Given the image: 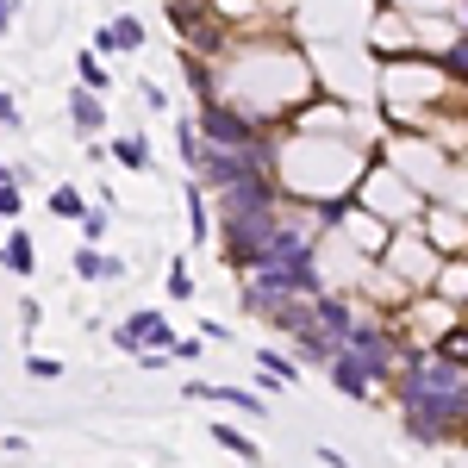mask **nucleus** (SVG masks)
<instances>
[{
	"label": "nucleus",
	"mask_w": 468,
	"mask_h": 468,
	"mask_svg": "<svg viewBox=\"0 0 468 468\" xmlns=\"http://www.w3.org/2000/svg\"><path fill=\"white\" fill-rule=\"evenodd\" d=\"M107 225H112V213H94V207H88V213H81V238H88V244H101V238H107Z\"/></svg>",
	"instance_id": "6ab92c4d"
},
{
	"label": "nucleus",
	"mask_w": 468,
	"mask_h": 468,
	"mask_svg": "<svg viewBox=\"0 0 468 468\" xmlns=\"http://www.w3.org/2000/svg\"><path fill=\"white\" fill-rule=\"evenodd\" d=\"M181 75H187V88H194L200 101H213V69H207L200 57H187V63H181Z\"/></svg>",
	"instance_id": "2eb2a0df"
},
{
	"label": "nucleus",
	"mask_w": 468,
	"mask_h": 468,
	"mask_svg": "<svg viewBox=\"0 0 468 468\" xmlns=\"http://www.w3.org/2000/svg\"><path fill=\"white\" fill-rule=\"evenodd\" d=\"M213 443H218V450H231L238 463H262V450H256V437H244L238 425H213Z\"/></svg>",
	"instance_id": "f8f14e48"
},
{
	"label": "nucleus",
	"mask_w": 468,
	"mask_h": 468,
	"mask_svg": "<svg viewBox=\"0 0 468 468\" xmlns=\"http://www.w3.org/2000/svg\"><path fill=\"white\" fill-rule=\"evenodd\" d=\"M256 362H262L269 381H300V362H288L282 350H256Z\"/></svg>",
	"instance_id": "4468645a"
},
{
	"label": "nucleus",
	"mask_w": 468,
	"mask_h": 468,
	"mask_svg": "<svg viewBox=\"0 0 468 468\" xmlns=\"http://www.w3.org/2000/svg\"><path fill=\"white\" fill-rule=\"evenodd\" d=\"M26 375H32V381H57V375H63V362H57V356H37V350H32V356H26Z\"/></svg>",
	"instance_id": "a211bd4d"
},
{
	"label": "nucleus",
	"mask_w": 468,
	"mask_h": 468,
	"mask_svg": "<svg viewBox=\"0 0 468 468\" xmlns=\"http://www.w3.org/2000/svg\"><path fill=\"white\" fill-rule=\"evenodd\" d=\"M119 275H125V262L81 238V250H75V282H119Z\"/></svg>",
	"instance_id": "0eeeda50"
},
{
	"label": "nucleus",
	"mask_w": 468,
	"mask_h": 468,
	"mask_svg": "<svg viewBox=\"0 0 468 468\" xmlns=\"http://www.w3.org/2000/svg\"><path fill=\"white\" fill-rule=\"evenodd\" d=\"M13 6H19V0H0V32H13Z\"/></svg>",
	"instance_id": "b1692460"
},
{
	"label": "nucleus",
	"mask_w": 468,
	"mask_h": 468,
	"mask_svg": "<svg viewBox=\"0 0 468 468\" xmlns=\"http://www.w3.org/2000/svg\"><path fill=\"white\" fill-rule=\"evenodd\" d=\"M176 362H200V337H176Z\"/></svg>",
	"instance_id": "5701e85b"
},
{
	"label": "nucleus",
	"mask_w": 468,
	"mask_h": 468,
	"mask_svg": "<svg viewBox=\"0 0 468 468\" xmlns=\"http://www.w3.org/2000/svg\"><path fill=\"white\" fill-rule=\"evenodd\" d=\"M187 399H218V406H238V412H262V399L244 388H207V381H187Z\"/></svg>",
	"instance_id": "1a4fd4ad"
},
{
	"label": "nucleus",
	"mask_w": 468,
	"mask_h": 468,
	"mask_svg": "<svg viewBox=\"0 0 468 468\" xmlns=\"http://www.w3.org/2000/svg\"><path fill=\"white\" fill-rule=\"evenodd\" d=\"M138 44H144L138 13H119L112 26H101V32H94V50H101V57H125V50H138Z\"/></svg>",
	"instance_id": "423d86ee"
},
{
	"label": "nucleus",
	"mask_w": 468,
	"mask_h": 468,
	"mask_svg": "<svg viewBox=\"0 0 468 468\" xmlns=\"http://www.w3.org/2000/svg\"><path fill=\"white\" fill-rule=\"evenodd\" d=\"M324 368H331V388H337V394H350V399H368V394H375V375H368V362H362L350 344H337Z\"/></svg>",
	"instance_id": "7ed1b4c3"
},
{
	"label": "nucleus",
	"mask_w": 468,
	"mask_h": 468,
	"mask_svg": "<svg viewBox=\"0 0 468 468\" xmlns=\"http://www.w3.org/2000/svg\"><path fill=\"white\" fill-rule=\"evenodd\" d=\"M437 350H443L450 362H463V368H468V331H450V337H437Z\"/></svg>",
	"instance_id": "aec40b11"
},
{
	"label": "nucleus",
	"mask_w": 468,
	"mask_h": 468,
	"mask_svg": "<svg viewBox=\"0 0 468 468\" xmlns=\"http://www.w3.org/2000/svg\"><path fill=\"white\" fill-rule=\"evenodd\" d=\"M0 125H26V112H19V101H13V94H0Z\"/></svg>",
	"instance_id": "4be33fe9"
},
{
	"label": "nucleus",
	"mask_w": 468,
	"mask_h": 468,
	"mask_svg": "<svg viewBox=\"0 0 468 468\" xmlns=\"http://www.w3.org/2000/svg\"><path fill=\"white\" fill-rule=\"evenodd\" d=\"M75 81H81V88H94V94H107V88H112V75H107V63H101V50H94V57H88V50L75 57Z\"/></svg>",
	"instance_id": "ddd939ff"
},
{
	"label": "nucleus",
	"mask_w": 468,
	"mask_h": 468,
	"mask_svg": "<svg viewBox=\"0 0 468 468\" xmlns=\"http://www.w3.org/2000/svg\"><path fill=\"white\" fill-rule=\"evenodd\" d=\"M112 344H119L125 356H138V350H169V356H176V331H169L163 313H150V306H138L132 319L112 324Z\"/></svg>",
	"instance_id": "f03ea898"
},
{
	"label": "nucleus",
	"mask_w": 468,
	"mask_h": 468,
	"mask_svg": "<svg viewBox=\"0 0 468 468\" xmlns=\"http://www.w3.org/2000/svg\"><path fill=\"white\" fill-rule=\"evenodd\" d=\"M194 125H200L207 144H238V150L269 138L256 112H238V107H225V101H200V119H194Z\"/></svg>",
	"instance_id": "f257e3e1"
},
{
	"label": "nucleus",
	"mask_w": 468,
	"mask_h": 468,
	"mask_svg": "<svg viewBox=\"0 0 468 468\" xmlns=\"http://www.w3.org/2000/svg\"><path fill=\"white\" fill-rule=\"evenodd\" d=\"M81 213H88V194L81 187H50V218H69V225H81Z\"/></svg>",
	"instance_id": "9b49d317"
},
{
	"label": "nucleus",
	"mask_w": 468,
	"mask_h": 468,
	"mask_svg": "<svg viewBox=\"0 0 468 468\" xmlns=\"http://www.w3.org/2000/svg\"><path fill=\"white\" fill-rule=\"evenodd\" d=\"M169 26H176V37H181V44H194V50H207V44L218 37L207 0H176V6H169Z\"/></svg>",
	"instance_id": "20e7f679"
},
{
	"label": "nucleus",
	"mask_w": 468,
	"mask_h": 468,
	"mask_svg": "<svg viewBox=\"0 0 468 468\" xmlns=\"http://www.w3.org/2000/svg\"><path fill=\"white\" fill-rule=\"evenodd\" d=\"M169 300H194V275H187V262H169Z\"/></svg>",
	"instance_id": "f3484780"
},
{
	"label": "nucleus",
	"mask_w": 468,
	"mask_h": 468,
	"mask_svg": "<svg viewBox=\"0 0 468 468\" xmlns=\"http://www.w3.org/2000/svg\"><path fill=\"white\" fill-rule=\"evenodd\" d=\"M443 75H456V81H468V32L443 50Z\"/></svg>",
	"instance_id": "dca6fc26"
},
{
	"label": "nucleus",
	"mask_w": 468,
	"mask_h": 468,
	"mask_svg": "<svg viewBox=\"0 0 468 468\" xmlns=\"http://www.w3.org/2000/svg\"><path fill=\"white\" fill-rule=\"evenodd\" d=\"M69 132L81 138V144H88L94 132H107V101H101L94 88H75L69 94Z\"/></svg>",
	"instance_id": "39448f33"
},
{
	"label": "nucleus",
	"mask_w": 468,
	"mask_h": 468,
	"mask_svg": "<svg viewBox=\"0 0 468 468\" xmlns=\"http://www.w3.org/2000/svg\"><path fill=\"white\" fill-rule=\"evenodd\" d=\"M0 262H6V269L26 282V275L37 269V244L26 238V231H6V238H0Z\"/></svg>",
	"instance_id": "6e6552de"
},
{
	"label": "nucleus",
	"mask_w": 468,
	"mask_h": 468,
	"mask_svg": "<svg viewBox=\"0 0 468 468\" xmlns=\"http://www.w3.org/2000/svg\"><path fill=\"white\" fill-rule=\"evenodd\" d=\"M107 156L119 163V169H132V176H144L150 169V138H112Z\"/></svg>",
	"instance_id": "9d476101"
},
{
	"label": "nucleus",
	"mask_w": 468,
	"mask_h": 468,
	"mask_svg": "<svg viewBox=\"0 0 468 468\" xmlns=\"http://www.w3.org/2000/svg\"><path fill=\"white\" fill-rule=\"evenodd\" d=\"M0 181H19V169H13V163H6V156H0Z\"/></svg>",
	"instance_id": "393cba45"
},
{
	"label": "nucleus",
	"mask_w": 468,
	"mask_h": 468,
	"mask_svg": "<svg viewBox=\"0 0 468 468\" xmlns=\"http://www.w3.org/2000/svg\"><path fill=\"white\" fill-rule=\"evenodd\" d=\"M19 207H26L19 181H0V218H19Z\"/></svg>",
	"instance_id": "412c9836"
}]
</instances>
